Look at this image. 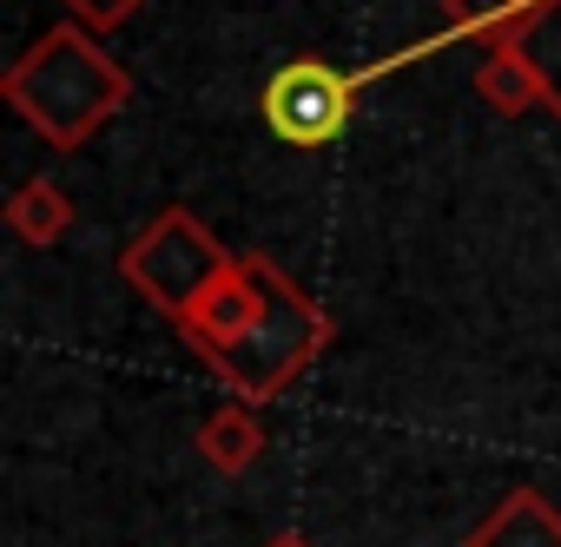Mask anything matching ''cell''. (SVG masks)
Instances as JSON below:
<instances>
[{
    "mask_svg": "<svg viewBox=\"0 0 561 547\" xmlns=\"http://www.w3.org/2000/svg\"><path fill=\"white\" fill-rule=\"evenodd\" d=\"M133 67L106 54V40L80 21H54L8 73H0V100H8L27 132L54 152L93 146L126 106H133Z\"/></svg>",
    "mask_w": 561,
    "mask_h": 547,
    "instance_id": "cell-1",
    "label": "cell"
},
{
    "mask_svg": "<svg viewBox=\"0 0 561 547\" xmlns=\"http://www.w3.org/2000/svg\"><path fill=\"white\" fill-rule=\"evenodd\" d=\"M331 337H337V317L318 304V298H305L298 291V278L277 257H264V304H257V317H251V330L211 363V376L231 389V396H244V403H277L285 396L324 350H331Z\"/></svg>",
    "mask_w": 561,
    "mask_h": 547,
    "instance_id": "cell-2",
    "label": "cell"
},
{
    "mask_svg": "<svg viewBox=\"0 0 561 547\" xmlns=\"http://www.w3.org/2000/svg\"><path fill=\"white\" fill-rule=\"evenodd\" d=\"M231 264V251L218 244V231L192 211V205H159L119 251V278L139 304H152L165 324L185 317V304Z\"/></svg>",
    "mask_w": 561,
    "mask_h": 547,
    "instance_id": "cell-3",
    "label": "cell"
},
{
    "mask_svg": "<svg viewBox=\"0 0 561 547\" xmlns=\"http://www.w3.org/2000/svg\"><path fill=\"white\" fill-rule=\"evenodd\" d=\"M364 93H370L364 73H344L337 60L298 54V60H285V67L264 80L257 113H264L271 139H285L291 152H324V146H337L351 132Z\"/></svg>",
    "mask_w": 561,
    "mask_h": 547,
    "instance_id": "cell-4",
    "label": "cell"
},
{
    "mask_svg": "<svg viewBox=\"0 0 561 547\" xmlns=\"http://www.w3.org/2000/svg\"><path fill=\"white\" fill-rule=\"evenodd\" d=\"M476 100L502 119H528V113H548V93H541V73L535 60L515 47V40H482V60H476Z\"/></svg>",
    "mask_w": 561,
    "mask_h": 547,
    "instance_id": "cell-5",
    "label": "cell"
},
{
    "mask_svg": "<svg viewBox=\"0 0 561 547\" xmlns=\"http://www.w3.org/2000/svg\"><path fill=\"white\" fill-rule=\"evenodd\" d=\"M264 449H271V435H264V409L244 403V396L218 403V409L198 422V455H205L211 475H251V468L264 462Z\"/></svg>",
    "mask_w": 561,
    "mask_h": 547,
    "instance_id": "cell-6",
    "label": "cell"
},
{
    "mask_svg": "<svg viewBox=\"0 0 561 547\" xmlns=\"http://www.w3.org/2000/svg\"><path fill=\"white\" fill-rule=\"evenodd\" d=\"M462 547H561V508L541 488H508Z\"/></svg>",
    "mask_w": 561,
    "mask_h": 547,
    "instance_id": "cell-7",
    "label": "cell"
},
{
    "mask_svg": "<svg viewBox=\"0 0 561 547\" xmlns=\"http://www.w3.org/2000/svg\"><path fill=\"white\" fill-rule=\"evenodd\" d=\"M495 40H515V47L535 60L541 93H548V113L561 119V0H522L515 21H508Z\"/></svg>",
    "mask_w": 561,
    "mask_h": 547,
    "instance_id": "cell-8",
    "label": "cell"
},
{
    "mask_svg": "<svg viewBox=\"0 0 561 547\" xmlns=\"http://www.w3.org/2000/svg\"><path fill=\"white\" fill-rule=\"evenodd\" d=\"M8 231L27 244V251H54L67 231H73V198L54 185V178H21L8 191Z\"/></svg>",
    "mask_w": 561,
    "mask_h": 547,
    "instance_id": "cell-9",
    "label": "cell"
},
{
    "mask_svg": "<svg viewBox=\"0 0 561 547\" xmlns=\"http://www.w3.org/2000/svg\"><path fill=\"white\" fill-rule=\"evenodd\" d=\"M515 8L522 0H443V34H436V47H456V40H495L508 21H515Z\"/></svg>",
    "mask_w": 561,
    "mask_h": 547,
    "instance_id": "cell-10",
    "label": "cell"
},
{
    "mask_svg": "<svg viewBox=\"0 0 561 547\" xmlns=\"http://www.w3.org/2000/svg\"><path fill=\"white\" fill-rule=\"evenodd\" d=\"M60 8H67V21H80V27H93V34L106 40V34H119V27L146 8V0H60Z\"/></svg>",
    "mask_w": 561,
    "mask_h": 547,
    "instance_id": "cell-11",
    "label": "cell"
},
{
    "mask_svg": "<svg viewBox=\"0 0 561 547\" xmlns=\"http://www.w3.org/2000/svg\"><path fill=\"white\" fill-rule=\"evenodd\" d=\"M264 547H318V540H305V534H291V527H285V534H271Z\"/></svg>",
    "mask_w": 561,
    "mask_h": 547,
    "instance_id": "cell-12",
    "label": "cell"
}]
</instances>
